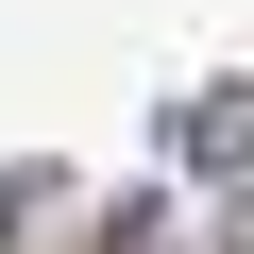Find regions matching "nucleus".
Here are the masks:
<instances>
[{"label": "nucleus", "instance_id": "nucleus-1", "mask_svg": "<svg viewBox=\"0 0 254 254\" xmlns=\"http://www.w3.org/2000/svg\"><path fill=\"white\" fill-rule=\"evenodd\" d=\"M187 153H203V170H237V153H254V102H203V119H187Z\"/></svg>", "mask_w": 254, "mask_h": 254}]
</instances>
